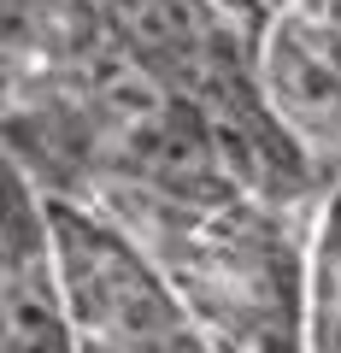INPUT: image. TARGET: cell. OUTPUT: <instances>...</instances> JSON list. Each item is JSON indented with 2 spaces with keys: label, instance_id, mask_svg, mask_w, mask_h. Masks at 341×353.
<instances>
[{
  "label": "cell",
  "instance_id": "obj_1",
  "mask_svg": "<svg viewBox=\"0 0 341 353\" xmlns=\"http://www.w3.org/2000/svg\"><path fill=\"white\" fill-rule=\"evenodd\" d=\"M165 18H171V24H177V30H189V36H194V30H200V6H194V0H165Z\"/></svg>",
  "mask_w": 341,
  "mask_h": 353
},
{
  "label": "cell",
  "instance_id": "obj_2",
  "mask_svg": "<svg viewBox=\"0 0 341 353\" xmlns=\"http://www.w3.org/2000/svg\"><path fill=\"white\" fill-rule=\"evenodd\" d=\"M12 318H18V324L30 330V336H41V341H53V324H48V318H41L36 306H30V301H12Z\"/></svg>",
  "mask_w": 341,
  "mask_h": 353
}]
</instances>
